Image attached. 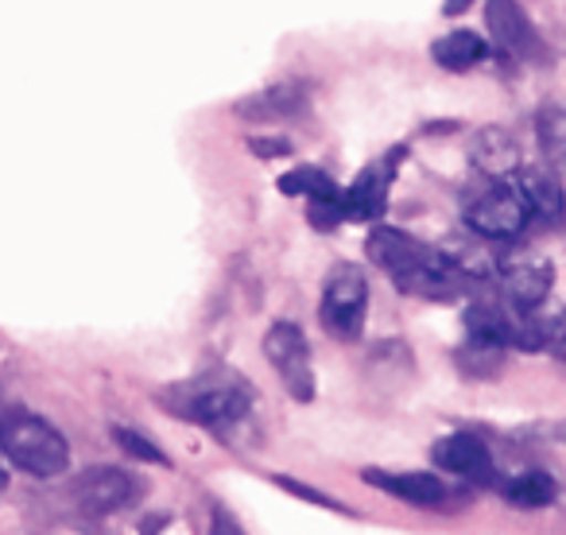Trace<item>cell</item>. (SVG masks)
Here are the masks:
<instances>
[{"label":"cell","mask_w":566,"mask_h":535,"mask_svg":"<svg viewBox=\"0 0 566 535\" xmlns=\"http://www.w3.org/2000/svg\"><path fill=\"white\" fill-rule=\"evenodd\" d=\"M543 346H547L558 361H566V311H558L555 318L543 323Z\"/></svg>","instance_id":"44dd1931"},{"label":"cell","mask_w":566,"mask_h":535,"mask_svg":"<svg viewBox=\"0 0 566 535\" xmlns=\"http://www.w3.org/2000/svg\"><path fill=\"white\" fill-rule=\"evenodd\" d=\"M0 450L17 470L32 478H59L71 462V447L43 416L24 408H9L0 416Z\"/></svg>","instance_id":"7a4b0ae2"},{"label":"cell","mask_w":566,"mask_h":535,"mask_svg":"<svg viewBox=\"0 0 566 535\" xmlns=\"http://www.w3.org/2000/svg\"><path fill=\"white\" fill-rule=\"evenodd\" d=\"M516 190H520V198H524V206H527L532 218L547 221V225H558V221H563L566 190L551 167H527V171H520Z\"/></svg>","instance_id":"4fadbf2b"},{"label":"cell","mask_w":566,"mask_h":535,"mask_svg":"<svg viewBox=\"0 0 566 535\" xmlns=\"http://www.w3.org/2000/svg\"><path fill=\"white\" fill-rule=\"evenodd\" d=\"M323 323L331 334L354 342L365 331V311H369V284L365 272L354 264H338L323 287Z\"/></svg>","instance_id":"277c9868"},{"label":"cell","mask_w":566,"mask_h":535,"mask_svg":"<svg viewBox=\"0 0 566 535\" xmlns=\"http://www.w3.org/2000/svg\"><path fill=\"white\" fill-rule=\"evenodd\" d=\"M210 535H241V524H237V520L229 516L226 508H213V516H210Z\"/></svg>","instance_id":"7402d4cb"},{"label":"cell","mask_w":566,"mask_h":535,"mask_svg":"<svg viewBox=\"0 0 566 535\" xmlns=\"http://www.w3.org/2000/svg\"><path fill=\"white\" fill-rule=\"evenodd\" d=\"M307 218H311V225H315V229H338L342 221H346V213H342V195L311 202L307 206Z\"/></svg>","instance_id":"ffe728a7"},{"label":"cell","mask_w":566,"mask_h":535,"mask_svg":"<svg viewBox=\"0 0 566 535\" xmlns=\"http://www.w3.org/2000/svg\"><path fill=\"white\" fill-rule=\"evenodd\" d=\"M113 439L120 442V450H128V454H133V458H140V462H156V465H164V462H167V458H164V450H159V447H151V442L144 439V434L128 431V427H117V431H113Z\"/></svg>","instance_id":"d6986e66"},{"label":"cell","mask_w":566,"mask_h":535,"mask_svg":"<svg viewBox=\"0 0 566 535\" xmlns=\"http://www.w3.org/2000/svg\"><path fill=\"white\" fill-rule=\"evenodd\" d=\"M249 148L256 151V156L272 159V156H287V151H292V144H287V140H264V136H260V140H252Z\"/></svg>","instance_id":"603a6c76"},{"label":"cell","mask_w":566,"mask_h":535,"mask_svg":"<svg viewBox=\"0 0 566 535\" xmlns=\"http://www.w3.org/2000/svg\"><path fill=\"white\" fill-rule=\"evenodd\" d=\"M551 280H555V272L543 256H516L504 264V295L512 307L527 311V315L547 300Z\"/></svg>","instance_id":"7c38bea8"},{"label":"cell","mask_w":566,"mask_h":535,"mask_svg":"<svg viewBox=\"0 0 566 535\" xmlns=\"http://www.w3.org/2000/svg\"><path fill=\"white\" fill-rule=\"evenodd\" d=\"M365 481L385 493L400 496L408 504H419V508H434V504L447 496V485H442L434 473H385V470H365Z\"/></svg>","instance_id":"9a60e30c"},{"label":"cell","mask_w":566,"mask_h":535,"mask_svg":"<svg viewBox=\"0 0 566 535\" xmlns=\"http://www.w3.org/2000/svg\"><path fill=\"white\" fill-rule=\"evenodd\" d=\"M470 4H473V0H442V12H447V17H462Z\"/></svg>","instance_id":"cb8c5ba5"},{"label":"cell","mask_w":566,"mask_h":535,"mask_svg":"<svg viewBox=\"0 0 566 535\" xmlns=\"http://www.w3.org/2000/svg\"><path fill=\"white\" fill-rule=\"evenodd\" d=\"M520 144L512 140L504 128H481L478 140H473V167L485 171L489 179H509V175L520 171Z\"/></svg>","instance_id":"5bb4252c"},{"label":"cell","mask_w":566,"mask_h":535,"mask_svg":"<svg viewBox=\"0 0 566 535\" xmlns=\"http://www.w3.org/2000/svg\"><path fill=\"white\" fill-rule=\"evenodd\" d=\"M434 465L447 473H458L465 481H489L493 478V454L478 434H447L434 442Z\"/></svg>","instance_id":"8fae6325"},{"label":"cell","mask_w":566,"mask_h":535,"mask_svg":"<svg viewBox=\"0 0 566 535\" xmlns=\"http://www.w3.org/2000/svg\"><path fill=\"white\" fill-rule=\"evenodd\" d=\"M485 24L493 43L512 59H524V63H539L547 59L539 32H535L532 17L520 9V0H485Z\"/></svg>","instance_id":"ba28073f"},{"label":"cell","mask_w":566,"mask_h":535,"mask_svg":"<svg viewBox=\"0 0 566 535\" xmlns=\"http://www.w3.org/2000/svg\"><path fill=\"white\" fill-rule=\"evenodd\" d=\"M527 218H532V213H527L524 198H520V190L509 187V182H496V187L481 190V195L465 206V225L478 237H485V241H512V237L524 233Z\"/></svg>","instance_id":"5b68a950"},{"label":"cell","mask_w":566,"mask_h":535,"mask_svg":"<svg viewBox=\"0 0 566 535\" xmlns=\"http://www.w3.org/2000/svg\"><path fill=\"white\" fill-rule=\"evenodd\" d=\"M307 86L303 82H280V86H268L260 94H249L237 102V117L252 120V125H275V120H292L300 113H307Z\"/></svg>","instance_id":"9c48e42d"},{"label":"cell","mask_w":566,"mask_h":535,"mask_svg":"<svg viewBox=\"0 0 566 535\" xmlns=\"http://www.w3.org/2000/svg\"><path fill=\"white\" fill-rule=\"evenodd\" d=\"M431 59L442 66V71H470V66H478L481 59H485V40H481L478 32H465V28H458V32L442 35V40L431 43Z\"/></svg>","instance_id":"2e32d148"},{"label":"cell","mask_w":566,"mask_h":535,"mask_svg":"<svg viewBox=\"0 0 566 535\" xmlns=\"http://www.w3.org/2000/svg\"><path fill=\"white\" fill-rule=\"evenodd\" d=\"M164 400L171 403L175 416L190 419V423H202V427H229L249 416V408H252L249 385H241L237 377L182 385V388H175V392H167Z\"/></svg>","instance_id":"3957f363"},{"label":"cell","mask_w":566,"mask_h":535,"mask_svg":"<svg viewBox=\"0 0 566 535\" xmlns=\"http://www.w3.org/2000/svg\"><path fill=\"white\" fill-rule=\"evenodd\" d=\"M264 354L275 365L283 388L295 400H315V369H311V346L303 338V331L295 323H275L264 338Z\"/></svg>","instance_id":"8992f818"},{"label":"cell","mask_w":566,"mask_h":535,"mask_svg":"<svg viewBox=\"0 0 566 535\" xmlns=\"http://www.w3.org/2000/svg\"><path fill=\"white\" fill-rule=\"evenodd\" d=\"M74 496L86 512H117L136 496V481L125 470L97 465V470H86L74 481Z\"/></svg>","instance_id":"30bf717a"},{"label":"cell","mask_w":566,"mask_h":535,"mask_svg":"<svg viewBox=\"0 0 566 535\" xmlns=\"http://www.w3.org/2000/svg\"><path fill=\"white\" fill-rule=\"evenodd\" d=\"M400 159H403V148H392L388 156L373 159L354 179V187L342 190V213H346V221L385 218L388 190H392V179H396V171H400Z\"/></svg>","instance_id":"52a82bcc"},{"label":"cell","mask_w":566,"mask_h":535,"mask_svg":"<svg viewBox=\"0 0 566 535\" xmlns=\"http://www.w3.org/2000/svg\"><path fill=\"white\" fill-rule=\"evenodd\" d=\"M501 493H504V501L516 504V508H547V504L558 496V485L547 478V473L527 470V473H520V478H512Z\"/></svg>","instance_id":"e0dca14e"},{"label":"cell","mask_w":566,"mask_h":535,"mask_svg":"<svg viewBox=\"0 0 566 535\" xmlns=\"http://www.w3.org/2000/svg\"><path fill=\"white\" fill-rule=\"evenodd\" d=\"M365 249H369L373 264L385 268L403 295H419V300H439V303H450L462 295L465 276L442 256V249H431V244L388 225L373 229Z\"/></svg>","instance_id":"6da1fadb"},{"label":"cell","mask_w":566,"mask_h":535,"mask_svg":"<svg viewBox=\"0 0 566 535\" xmlns=\"http://www.w3.org/2000/svg\"><path fill=\"white\" fill-rule=\"evenodd\" d=\"M280 190L283 195H303L307 202H318V198H338L342 187L331 179L326 171H318V167H295V171H287L280 179Z\"/></svg>","instance_id":"ac0fdd59"}]
</instances>
